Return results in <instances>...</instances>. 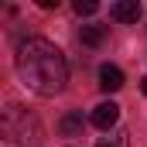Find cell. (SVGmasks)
I'll use <instances>...</instances> for the list:
<instances>
[{
    "mask_svg": "<svg viewBox=\"0 0 147 147\" xmlns=\"http://www.w3.org/2000/svg\"><path fill=\"white\" fill-rule=\"evenodd\" d=\"M17 75L21 82L38 92V96H58L69 82V65H65V55L45 41V38H28L21 48H17Z\"/></svg>",
    "mask_w": 147,
    "mask_h": 147,
    "instance_id": "obj_1",
    "label": "cell"
},
{
    "mask_svg": "<svg viewBox=\"0 0 147 147\" xmlns=\"http://www.w3.org/2000/svg\"><path fill=\"white\" fill-rule=\"evenodd\" d=\"M140 14H144V10H140L137 0H116V3L110 7V17H113V21H120V24H137Z\"/></svg>",
    "mask_w": 147,
    "mask_h": 147,
    "instance_id": "obj_2",
    "label": "cell"
},
{
    "mask_svg": "<svg viewBox=\"0 0 147 147\" xmlns=\"http://www.w3.org/2000/svg\"><path fill=\"white\" fill-rule=\"evenodd\" d=\"M116 120H120V106L116 103H99L92 110V127H99V130H113Z\"/></svg>",
    "mask_w": 147,
    "mask_h": 147,
    "instance_id": "obj_3",
    "label": "cell"
},
{
    "mask_svg": "<svg viewBox=\"0 0 147 147\" xmlns=\"http://www.w3.org/2000/svg\"><path fill=\"white\" fill-rule=\"evenodd\" d=\"M99 89H103V92L123 89V72H120L116 65H103V69H99Z\"/></svg>",
    "mask_w": 147,
    "mask_h": 147,
    "instance_id": "obj_4",
    "label": "cell"
},
{
    "mask_svg": "<svg viewBox=\"0 0 147 147\" xmlns=\"http://www.w3.org/2000/svg\"><path fill=\"white\" fill-rule=\"evenodd\" d=\"M103 34H106L103 28L89 24V28H82V31H79V41H82V45H89V48H96V45H103Z\"/></svg>",
    "mask_w": 147,
    "mask_h": 147,
    "instance_id": "obj_5",
    "label": "cell"
},
{
    "mask_svg": "<svg viewBox=\"0 0 147 147\" xmlns=\"http://www.w3.org/2000/svg\"><path fill=\"white\" fill-rule=\"evenodd\" d=\"M58 127H62V134H79V130H82V116H79V113H69Z\"/></svg>",
    "mask_w": 147,
    "mask_h": 147,
    "instance_id": "obj_6",
    "label": "cell"
},
{
    "mask_svg": "<svg viewBox=\"0 0 147 147\" xmlns=\"http://www.w3.org/2000/svg\"><path fill=\"white\" fill-rule=\"evenodd\" d=\"M72 7H75V14H79V17H92V14L99 10V3H96V0H75Z\"/></svg>",
    "mask_w": 147,
    "mask_h": 147,
    "instance_id": "obj_7",
    "label": "cell"
},
{
    "mask_svg": "<svg viewBox=\"0 0 147 147\" xmlns=\"http://www.w3.org/2000/svg\"><path fill=\"white\" fill-rule=\"evenodd\" d=\"M96 147H127V134H116V137H103Z\"/></svg>",
    "mask_w": 147,
    "mask_h": 147,
    "instance_id": "obj_8",
    "label": "cell"
},
{
    "mask_svg": "<svg viewBox=\"0 0 147 147\" xmlns=\"http://www.w3.org/2000/svg\"><path fill=\"white\" fill-rule=\"evenodd\" d=\"M140 92H144V96H147V75H144V79H140Z\"/></svg>",
    "mask_w": 147,
    "mask_h": 147,
    "instance_id": "obj_9",
    "label": "cell"
},
{
    "mask_svg": "<svg viewBox=\"0 0 147 147\" xmlns=\"http://www.w3.org/2000/svg\"><path fill=\"white\" fill-rule=\"evenodd\" d=\"M7 147H17V144H10V140H7Z\"/></svg>",
    "mask_w": 147,
    "mask_h": 147,
    "instance_id": "obj_10",
    "label": "cell"
}]
</instances>
